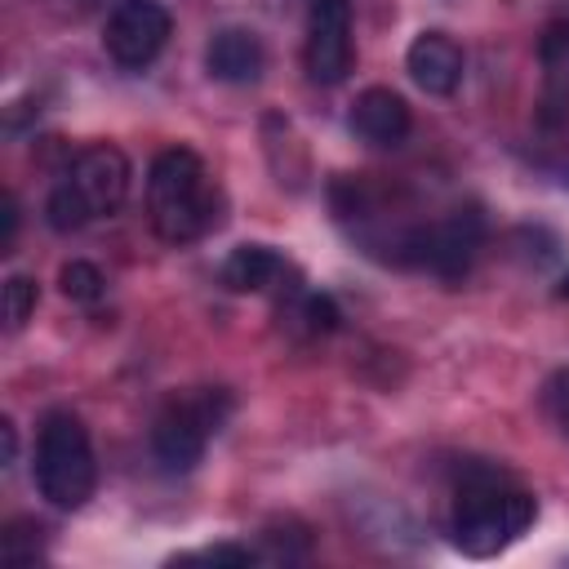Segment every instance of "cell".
<instances>
[{"label":"cell","mask_w":569,"mask_h":569,"mask_svg":"<svg viewBox=\"0 0 569 569\" xmlns=\"http://www.w3.org/2000/svg\"><path fill=\"white\" fill-rule=\"evenodd\" d=\"M58 289L71 298V302H98L102 293H107V280H102V271L93 267V262H80V258H71V262H62V271H58Z\"/></svg>","instance_id":"14"},{"label":"cell","mask_w":569,"mask_h":569,"mask_svg":"<svg viewBox=\"0 0 569 569\" xmlns=\"http://www.w3.org/2000/svg\"><path fill=\"white\" fill-rule=\"evenodd\" d=\"M169 31H173V18L160 0H120L107 13L102 44L120 67L138 71L160 58V49L169 44Z\"/></svg>","instance_id":"5"},{"label":"cell","mask_w":569,"mask_h":569,"mask_svg":"<svg viewBox=\"0 0 569 569\" xmlns=\"http://www.w3.org/2000/svg\"><path fill=\"white\" fill-rule=\"evenodd\" d=\"M0 436H4V462H13L18 458V436H13V422L9 418L0 422Z\"/></svg>","instance_id":"21"},{"label":"cell","mask_w":569,"mask_h":569,"mask_svg":"<svg viewBox=\"0 0 569 569\" xmlns=\"http://www.w3.org/2000/svg\"><path fill=\"white\" fill-rule=\"evenodd\" d=\"M405 71L422 93L449 98L462 84V49L445 31H422V36H413V44L405 53Z\"/></svg>","instance_id":"8"},{"label":"cell","mask_w":569,"mask_h":569,"mask_svg":"<svg viewBox=\"0 0 569 569\" xmlns=\"http://www.w3.org/2000/svg\"><path fill=\"white\" fill-rule=\"evenodd\" d=\"M556 293H560V298H565V302H569V271H565V276H560V289H556Z\"/></svg>","instance_id":"22"},{"label":"cell","mask_w":569,"mask_h":569,"mask_svg":"<svg viewBox=\"0 0 569 569\" xmlns=\"http://www.w3.org/2000/svg\"><path fill=\"white\" fill-rule=\"evenodd\" d=\"M533 520H538L533 493L507 485L502 476H471L453 498L449 533L462 556L489 560V556L507 551L516 538H525L533 529Z\"/></svg>","instance_id":"2"},{"label":"cell","mask_w":569,"mask_h":569,"mask_svg":"<svg viewBox=\"0 0 569 569\" xmlns=\"http://www.w3.org/2000/svg\"><path fill=\"white\" fill-rule=\"evenodd\" d=\"M284 276V258L271 244H236L222 258V284L231 293H262Z\"/></svg>","instance_id":"11"},{"label":"cell","mask_w":569,"mask_h":569,"mask_svg":"<svg viewBox=\"0 0 569 569\" xmlns=\"http://www.w3.org/2000/svg\"><path fill=\"white\" fill-rule=\"evenodd\" d=\"M204 67L222 84H253L267 67V53L249 27H222V31H213V40L204 49Z\"/></svg>","instance_id":"10"},{"label":"cell","mask_w":569,"mask_h":569,"mask_svg":"<svg viewBox=\"0 0 569 569\" xmlns=\"http://www.w3.org/2000/svg\"><path fill=\"white\" fill-rule=\"evenodd\" d=\"M538 62H542V84L551 98H569V22H547L538 36Z\"/></svg>","instance_id":"12"},{"label":"cell","mask_w":569,"mask_h":569,"mask_svg":"<svg viewBox=\"0 0 569 569\" xmlns=\"http://www.w3.org/2000/svg\"><path fill=\"white\" fill-rule=\"evenodd\" d=\"M44 218H49L53 231H80L93 213H89V204L80 200V191L62 178V182H53V191H49V200H44Z\"/></svg>","instance_id":"13"},{"label":"cell","mask_w":569,"mask_h":569,"mask_svg":"<svg viewBox=\"0 0 569 569\" xmlns=\"http://www.w3.org/2000/svg\"><path fill=\"white\" fill-rule=\"evenodd\" d=\"M338 307H333V298L329 293H302L298 298V307H293V325L302 329V333H311V338H320V333H333L338 329Z\"/></svg>","instance_id":"15"},{"label":"cell","mask_w":569,"mask_h":569,"mask_svg":"<svg viewBox=\"0 0 569 569\" xmlns=\"http://www.w3.org/2000/svg\"><path fill=\"white\" fill-rule=\"evenodd\" d=\"M302 62L316 84H342L351 71V4L347 0H311Z\"/></svg>","instance_id":"6"},{"label":"cell","mask_w":569,"mask_h":569,"mask_svg":"<svg viewBox=\"0 0 569 569\" xmlns=\"http://www.w3.org/2000/svg\"><path fill=\"white\" fill-rule=\"evenodd\" d=\"M182 565L187 560H204V565H258V551L253 547H236V542H218L209 551H196V556H178Z\"/></svg>","instance_id":"19"},{"label":"cell","mask_w":569,"mask_h":569,"mask_svg":"<svg viewBox=\"0 0 569 569\" xmlns=\"http://www.w3.org/2000/svg\"><path fill=\"white\" fill-rule=\"evenodd\" d=\"M231 400L218 387H200V391H182L173 396L156 422H151V453L164 471H191L204 458L209 436L222 427Z\"/></svg>","instance_id":"4"},{"label":"cell","mask_w":569,"mask_h":569,"mask_svg":"<svg viewBox=\"0 0 569 569\" xmlns=\"http://www.w3.org/2000/svg\"><path fill=\"white\" fill-rule=\"evenodd\" d=\"M62 178L80 191V200L89 204L93 218H98V213H116V209L124 204V196H129V160H124V151L111 147V142L84 147V151L71 160V169H67Z\"/></svg>","instance_id":"7"},{"label":"cell","mask_w":569,"mask_h":569,"mask_svg":"<svg viewBox=\"0 0 569 569\" xmlns=\"http://www.w3.org/2000/svg\"><path fill=\"white\" fill-rule=\"evenodd\" d=\"M147 213L160 240L187 244L218 222V187L191 147H164L147 173Z\"/></svg>","instance_id":"1"},{"label":"cell","mask_w":569,"mask_h":569,"mask_svg":"<svg viewBox=\"0 0 569 569\" xmlns=\"http://www.w3.org/2000/svg\"><path fill=\"white\" fill-rule=\"evenodd\" d=\"M409 102L396 93V89H365L356 102H351V133L365 138L369 147H400L409 138Z\"/></svg>","instance_id":"9"},{"label":"cell","mask_w":569,"mask_h":569,"mask_svg":"<svg viewBox=\"0 0 569 569\" xmlns=\"http://www.w3.org/2000/svg\"><path fill=\"white\" fill-rule=\"evenodd\" d=\"M13 236H18V200L4 196V236H0V249H4V253L13 249Z\"/></svg>","instance_id":"20"},{"label":"cell","mask_w":569,"mask_h":569,"mask_svg":"<svg viewBox=\"0 0 569 569\" xmlns=\"http://www.w3.org/2000/svg\"><path fill=\"white\" fill-rule=\"evenodd\" d=\"M31 471H36L40 498L58 511H76L93 498L98 462H93L89 431L76 413H67V409L44 413L40 436H36V467Z\"/></svg>","instance_id":"3"},{"label":"cell","mask_w":569,"mask_h":569,"mask_svg":"<svg viewBox=\"0 0 569 569\" xmlns=\"http://www.w3.org/2000/svg\"><path fill=\"white\" fill-rule=\"evenodd\" d=\"M36 302H40V289H36L31 276H9L4 280V325L9 329H22L36 316Z\"/></svg>","instance_id":"16"},{"label":"cell","mask_w":569,"mask_h":569,"mask_svg":"<svg viewBox=\"0 0 569 569\" xmlns=\"http://www.w3.org/2000/svg\"><path fill=\"white\" fill-rule=\"evenodd\" d=\"M40 525L36 520H13L9 529H4V560L9 565H31L36 560V551H40Z\"/></svg>","instance_id":"17"},{"label":"cell","mask_w":569,"mask_h":569,"mask_svg":"<svg viewBox=\"0 0 569 569\" xmlns=\"http://www.w3.org/2000/svg\"><path fill=\"white\" fill-rule=\"evenodd\" d=\"M542 405H547V413L569 431V369H560V373L547 378V387H542Z\"/></svg>","instance_id":"18"}]
</instances>
